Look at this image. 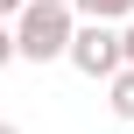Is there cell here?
<instances>
[{
    "instance_id": "cell-2",
    "label": "cell",
    "mask_w": 134,
    "mask_h": 134,
    "mask_svg": "<svg viewBox=\"0 0 134 134\" xmlns=\"http://www.w3.org/2000/svg\"><path fill=\"white\" fill-rule=\"evenodd\" d=\"M71 71H85V78H120L127 71V42H120V28H106V21H85L78 28V42H71Z\"/></svg>"
},
{
    "instance_id": "cell-4",
    "label": "cell",
    "mask_w": 134,
    "mask_h": 134,
    "mask_svg": "<svg viewBox=\"0 0 134 134\" xmlns=\"http://www.w3.org/2000/svg\"><path fill=\"white\" fill-rule=\"evenodd\" d=\"M106 92H113V113H120V120L134 127V71H120V78H113Z\"/></svg>"
},
{
    "instance_id": "cell-1",
    "label": "cell",
    "mask_w": 134,
    "mask_h": 134,
    "mask_svg": "<svg viewBox=\"0 0 134 134\" xmlns=\"http://www.w3.org/2000/svg\"><path fill=\"white\" fill-rule=\"evenodd\" d=\"M78 7L71 0H28V14L14 21V49L28 57V64H71V42H78Z\"/></svg>"
},
{
    "instance_id": "cell-5",
    "label": "cell",
    "mask_w": 134,
    "mask_h": 134,
    "mask_svg": "<svg viewBox=\"0 0 134 134\" xmlns=\"http://www.w3.org/2000/svg\"><path fill=\"white\" fill-rule=\"evenodd\" d=\"M21 14H28V0H0V21H7V28H14Z\"/></svg>"
},
{
    "instance_id": "cell-7",
    "label": "cell",
    "mask_w": 134,
    "mask_h": 134,
    "mask_svg": "<svg viewBox=\"0 0 134 134\" xmlns=\"http://www.w3.org/2000/svg\"><path fill=\"white\" fill-rule=\"evenodd\" d=\"M120 42H127V71H134V21H127V28H120Z\"/></svg>"
},
{
    "instance_id": "cell-8",
    "label": "cell",
    "mask_w": 134,
    "mask_h": 134,
    "mask_svg": "<svg viewBox=\"0 0 134 134\" xmlns=\"http://www.w3.org/2000/svg\"><path fill=\"white\" fill-rule=\"evenodd\" d=\"M0 134H21V127H14V120H0Z\"/></svg>"
},
{
    "instance_id": "cell-6",
    "label": "cell",
    "mask_w": 134,
    "mask_h": 134,
    "mask_svg": "<svg viewBox=\"0 0 134 134\" xmlns=\"http://www.w3.org/2000/svg\"><path fill=\"white\" fill-rule=\"evenodd\" d=\"M14 57H21V49H14V28L0 21V64H14Z\"/></svg>"
},
{
    "instance_id": "cell-3",
    "label": "cell",
    "mask_w": 134,
    "mask_h": 134,
    "mask_svg": "<svg viewBox=\"0 0 134 134\" xmlns=\"http://www.w3.org/2000/svg\"><path fill=\"white\" fill-rule=\"evenodd\" d=\"M71 7H78V21H106V28H113V21L127 28L134 21V0H71Z\"/></svg>"
}]
</instances>
